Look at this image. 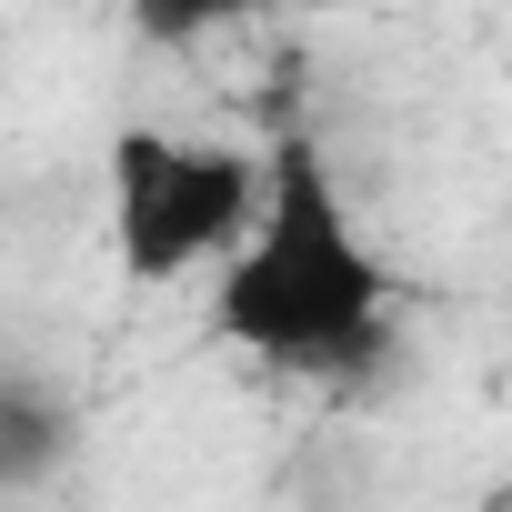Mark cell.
<instances>
[{"mask_svg":"<svg viewBox=\"0 0 512 512\" xmlns=\"http://www.w3.org/2000/svg\"><path fill=\"white\" fill-rule=\"evenodd\" d=\"M211 342L272 372H372L392 352V272L352 231L312 131H282L251 191V221L231 231V262L211 282Z\"/></svg>","mask_w":512,"mask_h":512,"instance_id":"6da1fadb","label":"cell"},{"mask_svg":"<svg viewBox=\"0 0 512 512\" xmlns=\"http://www.w3.org/2000/svg\"><path fill=\"white\" fill-rule=\"evenodd\" d=\"M262 161L231 141H171L151 121H131L111 141V251L141 292L181 282L191 262H221L231 231L251 221Z\"/></svg>","mask_w":512,"mask_h":512,"instance_id":"7a4b0ae2","label":"cell"},{"mask_svg":"<svg viewBox=\"0 0 512 512\" xmlns=\"http://www.w3.org/2000/svg\"><path fill=\"white\" fill-rule=\"evenodd\" d=\"M71 412L41 392V382H0V492H41V482H61V462H71Z\"/></svg>","mask_w":512,"mask_h":512,"instance_id":"3957f363","label":"cell"},{"mask_svg":"<svg viewBox=\"0 0 512 512\" xmlns=\"http://www.w3.org/2000/svg\"><path fill=\"white\" fill-rule=\"evenodd\" d=\"M121 11L151 31V41H201V31H231L251 11H282V0H121Z\"/></svg>","mask_w":512,"mask_h":512,"instance_id":"277c9868","label":"cell"}]
</instances>
